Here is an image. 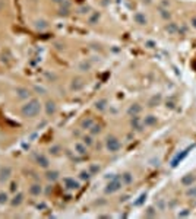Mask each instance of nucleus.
<instances>
[{
    "label": "nucleus",
    "instance_id": "nucleus-1",
    "mask_svg": "<svg viewBox=\"0 0 196 219\" xmlns=\"http://www.w3.org/2000/svg\"><path fill=\"white\" fill-rule=\"evenodd\" d=\"M40 111H41V102L35 98L28 99L22 107H20V114H22V117H25V118H34L40 114Z\"/></svg>",
    "mask_w": 196,
    "mask_h": 219
},
{
    "label": "nucleus",
    "instance_id": "nucleus-2",
    "mask_svg": "<svg viewBox=\"0 0 196 219\" xmlns=\"http://www.w3.org/2000/svg\"><path fill=\"white\" fill-rule=\"evenodd\" d=\"M105 146H107V149L110 150V152H117L122 145H120V142H119L114 136H108L107 140H105Z\"/></svg>",
    "mask_w": 196,
    "mask_h": 219
},
{
    "label": "nucleus",
    "instance_id": "nucleus-3",
    "mask_svg": "<svg viewBox=\"0 0 196 219\" xmlns=\"http://www.w3.org/2000/svg\"><path fill=\"white\" fill-rule=\"evenodd\" d=\"M12 175V168L10 167H3L2 169H0V183H6Z\"/></svg>",
    "mask_w": 196,
    "mask_h": 219
},
{
    "label": "nucleus",
    "instance_id": "nucleus-4",
    "mask_svg": "<svg viewBox=\"0 0 196 219\" xmlns=\"http://www.w3.org/2000/svg\"><path fill=\"white\" fill-rule=\"evenodd\" d=\"M15 94H16V97H18L19 99H28L29 95H31V92L27 89V88H16Z\"/></svg>",
    "mask_w": 196,
    "mask_h": 219
},
{
    "label": "nucleus",
    "instance_id": "nucleus-5",
    "mask_svg": "<svg viewBox=\"0 0 196 219\" xmlns=\"http://www.w3.org/2000/svg\"><path fill=\"white\" fill-rule=\"evenodd\" d=\"M120 187H122V183H120L117 178H114L111 183H108V186H107L105 191H107V193H114V191H117Z\"/></svg>",
    "mask_w": 196,
    "mask_h": 219
},
{
    "label": "nucleus",
    "instance_id": "nucleus-6",
    "mask_svg": "<svg viewBox=\"0 0 196 219\" xmlns=\"http://www.w3.org/2000/svg\"><path fill=\"white\" fill-rule=\"evenodd\" d=\"M56 110H57V107H56L54 101H47L46 102V113H47V116H53L56 113Z\"/></svg>",
    "mask_w": 196,
    "mask_h": 219
},
{
    "label": "nucleus",
    "instance_id": "nucleus-7",
    "mask_svg": "<svg viewBox=\"0 0 196 219\" xmlns=\"http://www.w3.org/2000/svg\"><path fill=\"white\" fill-rule=\"evenodd\" d=\"M37 162H38V165L40 167H42V168H48V159L44 156V155H38L37 156Z\"/></svg>",
    "mask_w": 196,
    "mask_h": 219
},
{
    "label": "nucleus",
    "instance_id": "nucleus-8",
    "mask_svg": "<svg viewBox=\"0 0 196 219\" xmlns=\"http://www.w3.org/2000/svg\"><path fill=\"white\" fill-rule=\"evenodd\" d=\"M133 19L136 20V24H139V25H145L146 24V18H145L143 13H135Z\"/></svg>",
    "mask_w": 196,
    "mask_h": 219
},
{
    "label": "nucleus",
    "instance_id": "nucleus-9",
    "mask_svg": "<svg viewBox=\"0 0 196 219\" xmlns=\"http://www.w3.org/2000/svg\"><path fill=\"white\" fill-rule=\"evenodd\" d=\"M29 193H31L32 196H40V194H41V186H40V184H32V186L29 187Z\"/></svg>",
    "mask_w": 196,
    "mask_h": 219
},
{
    "label": "nucleus",
    "instance_id": "nucleus-10",
    "mask_svg": "<svg viewBox=\"0 0 196 219\" xmlns=\"http://www.w3.org/2000/svg\"><path fill=\"white\" fill-rule=\"evenodd\" d=\"M22 202H24V194H18V196H15V197H13L12 205H13V206H19Z\"/></svg>",
    "mask_w": 196,
    "mask_h": 219
},
{
    "label": "nucleus",
    "instance_id": "nucleus-11",
    "mask_svg": "<svg viewBox=\"0 0 196 219\" xmlns=\"http://www.w3.org/2000/svg\"><path fill=\"white\" fill-rule=\"evenodd\" d=\"M64 183L68 184V188H78L79 187V184L75 180H72V178H66V180H64Z\"/></svg>",
    "mask_w": 196,
    "mask_h": 219
},
{
    "label": "nucleus",
    "instance_id": "nucleus-12",
    "mask_svg": "<svg viewBox=\"0 0 196 219\" xmlns=\"http://www.w3.org/2000/svg\"><path fill=\"white\" fill-rule=\"evenodd\" d=\"M82 86H83V80H82V79H76V80H73V83H72V89L78 91V89H81Z\"/></svg>",
    "mask_w": 196,
    "mask_h": 219
},
{
    "label": "nucleus",
    "instance_id": "nucleus-13",
    "mask_svg": "<svg viewBox=\"0 0 196 219\" xmlns=\"http://www.w3.org/2000/svg\"><path fill=\"white\" fill-rule=\"evenodd\" d=\"M57 178H59V172H57V171H50V172H47V180L56 181Z\"/></svg>",
    "mask_w": 196,
    "mask_h": 219
},
{
    "label": "nucleus",
    "instance_id": "nucleus-14",
    "mask_svg": "<svg viewBox=\"0 0 196 219\" xmlns=\"http://www.w3.org/2000/svg\"><path fill=\"white\" fill-rule=\"evenodd\" d=\"M155 123H157V117H154V116H148L145 118V126H152Z\"/></svg>",
    "mask_w": 196,
    "mask_h": 219
},
{
    "label": "nucleus",
    "instance_id": "nucleus-15",
    "mask_svg": "<svg viewBox=\"0 0 196 219\" xmlns=\"http://www.w3.org/2000/svg\"><path fill=\"white\" fill-rule=\"evenodd\" d=\"M139 111H141V107H139L138 104H135V105H132V107L129 108V114H133V116L138 114Z\"/></svg>",
    "mask_w": 196,
    "mask_h": 219
},
{
    "label": "nucleus",
    "instance_id": "nucleus-16",
    "mask_svg": "<svg viewBox=\"0 0 196 219\" xmlns=\"http://www.w3.org/2000/svg\"><path fill=\"white\" fill-rule=\"evenodd\" d=\"M105 104H107V101H105V99H101V101H98V102L95 104V107H97V110H100V111H104V110H105Z\"/></svg>",
    "mask_w": 196,
    "mask_h": 219
},
{
    "label": "nucleus",
    "instance_id": "nucleus-17",
    "mask_svg": "<svg viewBox=\"0 0 196 219\" xmlns=\"http://www.w3.org/2000/svg\"><path fill=\"white\" fill-rule=\"evenodd\" d=\"M193 180H195V178H193V175H190V174H189L187 177H184V178L182 180V183H183L184 186H189L190 183H193Z\"/></svg>",
    "mask_w": 196,
    "mask_h": 219
},
{
    "label": "nucleus",
    "instance_id": "nucleus-18",
    "mask_svg": "<svg viewBox=\"0 0 196 219\" xmlns=\"http://www.w3.org/2000/svg\"><path fill=\"white\" fill-rule=\"evenodd\" d=\"M37 28H38V29H46V28H47V24H46L44 20H40V22H37Z\"/></svg>",
    "mask_w": 196,
    "mask_h": 219
},
{
    "label": "nucleus",
    "instance_id": "nucleus-19",
    "mask_svg": "<svg viewBox=\"0 0 196 219\" xmlns=\"http://www.w3.org/2000/svg\"><path fill=\"white\" fill-rule=\"evenodd\" d=\"M6 202H8V194L0 193V203H6Z\"/></svg>",
    "mask_w": 196,
    "mask_h": 219
},
{
    "label": "nucleus",
    "instance_id": "nucleus-20",
    "mask_svg": "<svg viewBox=\"0 0 196 219\" xmlns=\"http://www.w3.org/2000/svg\"><path fill=\"white\" fill-rule=\"evenodd\" d=\"M100 131H101L100 126H92V130H91V133H92V135H97V133H100Z\"/></svg>",
    "mask_w": 196,
    "mask_h": 219
},
{
    "label": "nucleus",
    "instance_id": "nucleus-21",
    "mask_svg": "<svg viewBox=\"0 0 196 219\" xmlns=\"http://www.w3.org/2000/svg\"><path fill=\"white\" fill-rule=\"evenodd\" d=\"M82 126H83V127H89V126H92V120H89V118H88V120H83V121H82Z\"/></svg>",
    "mask_w": 196,
    "mask_h": 219
},
{
    "label": "nucleus",
    "instance_id": "nucleus-22",
    "mask_svg": "<svg viewBox=\"0 0 196 219\" xmlns=\"http://www.w3.org/2000/svg\"><path fill=\"white\" fill-rule=\"evenodd\" d=\"M176 29H177V28H176V25H174V24H170V25L167 27V31H168V32H174Z\"/></svg>",
    "mask_w": 196,
    "mask_h": 219
},
{
    "label": "nucleus",
    "instance_id": "nucleus-23",
    "mask_svg": "<svg viewBox=\"0 0 196 219\" xmlns=\"http://www.w3.org/2000/svg\"><path fill=\"white\" fill-rule=\"evenodd\" d=\"M76 149L79 150V153H85V152H86V149H85V148H83L82 145H79V143L76 145Z\"/></svg>",
    "mask_w": 196,
    "mask_h": 219
},
{
    "label": "nucleus",
    "instance_id": "nucleus-24",
    "mask_svg": "<svg viewBox=\"0 0 196 219\" xmlns=\"http://www.w3.org/2000/svg\"><path fill=\"white\" fill-rule=\"evenodd\" d=\"M81 178H82V180H85V178L88 180V178H89V174H88V172H82V174H81Z\"/></svg>",
    "mask_w": 196,
    "mask_h": 219
},
{
    "label": "nucleus",
    "instance_id": "nucleus-25",
    "mask_svg": "<svg viewBox=\"0 0 196 219\" xmlns=\"http://www.w3.org/2000/svg\"><path fill=\"white\" fill-rule=\"evenodd\" d=\"M123 177H124V180H126V183H130V181H132V178H130V174H124V175H123Z\"/></svg>",
    "mask_w": 196,
    "mask_h": 219
},
{
    "label": "nucleus",
    "instance_id": "nucleus-26",
    "mask_svg": "<svg viewBox=\"0 0 196 219\" xmlns=\"http://www.w3.org/2000/svg\"><path fill=\"white\" fill-rule=\"evenodd\" d=\"M57 150H59V146H54L53 149H50V152H53V153H54V155H57V153H59Z\"/></svg>",
    "mask_w": 196,
    "mask_h": 219
},
{
    "label": "nucleus",
    "instance_id": "nucleus-27",
    "mask_svg": "<svg viewBox=\"0 0 196 219\" xmlns=\"http://www.w3.org/2000/svg\"><path fill=\"white\" fill-rule=\"evenodd\" d=\"M85 143H88V145H91V143H92V140H91V137H85Z\"/></svg>",
    "mask_w": 196,
    "mask_h": 219
},
{
    "label": "nucleus",
    "instance_id": "nucleus-28",
    "mask_svg": "<svg viewBox=\"0 0 196 219\" xmlns=\"http://www.w3.org/2000/svg\"><path fill=\"white\" fill-rule=\"evenodd\" d=\"M189 194H193V196H196V190H189Z\"/></svg>",
    "mask_w": 196,
    "mask_h": 219
},
{
    "label": "nucleus",
    "instance_id": "nucleus-29",
    "mask_svg": "<svg viewBox=\"0 0 196 219\" xmlns=\"http://www.w3.org/2000/svg\"><path fill=\"white\" fill-rule=\"evenodd\" d=\"M192 24H193V27L196 28V18H195V19H192Z\"/></svg>",
    "mask_w": 196,
    "mask_h": 219
},
{
    "label": "nucleus",
    "instance_id": "nucleus-30",
    "mask_svg": "<svg viewBox=\"0 0 196 219\" xmlns=\"http://www.w3.org/2000/svg\"><path fill=\"white\" fill-rule=\"evenodd\" d=\"M54 3H63V0H53Z\"/></svg>",
    "mask_w": 196,
    "mask_h": 219
}]
</instances>
